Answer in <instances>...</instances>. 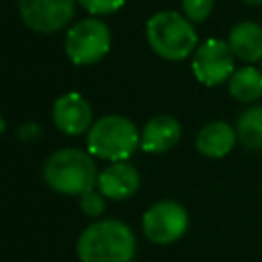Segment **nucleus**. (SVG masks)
<instances>
[{
    "label": "nucleus",
    "instance_id": "412c9836",
    "mask_svg": "<svg viewBox=\"0 0 262 262\" xmlns=\"http://www.w3.org/2000/svg\"><path fill=\"white\" fill-rule=\"evenodd\" d=\"M4 129H6V123H4V119H2V117H0V133H2V131H4Z\"/></svg>",
    "mask_w": 262,
    "mask_h": 262
},
{
    "label": "nucleus",
    "instance_id": "f8f14e48",
    "mask_svg": "<svg viewBox=\"0 0 262 262\" xmlns=\"http://www.w3.org/2000/svg\"><path fill=\"white\" fill-rule=\"evenodd\" d=\"M237 141V133L235 127L225 123V121H211L207 123L194 139V145L199 149V154H203L205 158H225L233 145Z\"/></svg>",
    "mask_w": 262,
    "mask_h": 262
},
{
    "label": "nucleus",
    "instance_id": "a211bd4d",
    "mask_svg": "<svg viewBox=\"0 0 262 262\" xmlns=\"http://www.w3.org/2000/svg\"><path fill=\"white\" fill-rule=\"evenodd\" d=\"M78 2L82 4V8H86L94 16L113 14L125 4V0H78Z\"/></svg>",
    "mask_w": 262,
    "mask_h": 262
},
{
    "label": "nucleus",
    "instance_id": "20e7f679",
    "mask_svg": "<svg viewBox=\"0 0 262 262\" xmlns=\"http://www.w3.org/2000/svg\"><path fill=\"white\" fill-rule=\"evenodd\" d=\"M141 143V135L131 119L123 115H106L94 121L88 129V151L100 160H127Z\"/></svg>",
    "mask_w": 262,
    "mask_h": 262
},
{
    "label": "nucleus",
    "instance_id": "f257e3e1",
    "mask_svg": "<svg viewBox=\"0 0 262 262\" xmlns=\"http://www.w3.org/2000/svg\"><path fill=\"white\" fill-rule=\"evenodd\" d=\"M137 242L131 227L117 219H104L88 225L76 244L80 262H131Z\"/></svg>",
    "mask_w": 262,
    "mask_h": 262
},
{
    "label": "nucleus",
    "instance_id": "9d476101",
    "mask_svg": "<svg viewBox=\"0 0 262 262\" xmlns=\"http://www.w3.org/2000/svg\"><path fill=\"white\" fill-rule=\"evenodd\" d=\"M96 186H98V190L106 199L123 201V199H129L131 194L137 192V188H139V174H137V170L127 160L111 162L104 170L98 172Z\"/></svg>",
    "mask_w": 262,
    "mask_h": 262
},
{
    "label": "nucleus",
    "instance_id": "f3484780",
    "mask_svg": "<svg viewBox=\"0 0 262 262\" xmlns=\"http://www.w3.org/2000/svg\"><path fill=\"white\" fill-rule=\"evenodd\" d=\"M80 209L88 217H98L104 211V194L94 188L86 190L84 194H80Z\"/></svg>",
    "mask_w": 262,
    "mask_h": 262
},
{
    "label": "nucleus",
    "instance_id": "f03ea898",
    "mask_svg": "<svg viewBox=\"0 0 262 262\" xmlns=\"http://www.w3.org/2000/svg\"><path fill=\"white\" fill-rule=\"evenodd\" d=\"M43 178L55 192L80 196L96 186L98 172L90 151L86 154L76 147H63L45 160Z\"/></svg>",
    "mask_w": 262,
    "mask_h": 262
},
{
    "label": "nucleus",
    "instance_id": "423d86ee",
    "mask_svg": "<svg viewBox=\"0 0 262 262\" xmlns=\"http://www.w3.org/2000/svg\"><path fill=\"white\" fill-rule=\"evenodd\" d=\"M235 72V55L227 41L209 37L192 53V74L205 86H219Z\"/></svg>",
    "mask_w": 262,
    "mask_h": 262
},
{
    "label": "nucleus",
    "instance_id": "dca6fc26",
    "mask_svg": "<svg viewBox=\"0 0 262 262\" xmlns=\"http://www.w3.org/2000/svg\"><path fill=\"white\" fill-rule=\"evenodd\" d=\"M215 0H182V14L190 23H203L211 10H213Z\"/></svg>",
    "mask_w": 262,
    "mask_h": 262
},
{
    "label": "nucleus",
    "instance_id": "4468645a",
    "mask_svg": "<svg viewBox=\"0 0 262 262\" xmlns=\"http://www.w3.org/2000/svg\"><path fill=\"white\" fill-rule=\"evenodd\" d=\"M227 86L231 98L244 104H254L262 96V70H258L254 63H246L231 74Z\"/></svg>",
    "mask_w": 262,
    "mask_h": 262
},
{
    "label": "nucleus",
    "instance_id": "4be33fe9",
    "mask_svg": "<svg viewBox=\"0 0 262 262\" xmlns=\"http://www.w3.org/2000/svg\"><path fill=\"white\" fill-rule=\"evenodd\" d=\"M260 70H262V59H260Z\"/></svg>",
    "mask_w": 262,
    "mask_h": 262
},
{
    "label": "nucleus",
    "instance_id": "9b49d317",
    "mask_svg": "<svg viewBox=\"0 0 262 262\" xmlns=\"http://www.w3.org/2000/svg\"><path fill=\"white\" fill-rule=\"evenodd\" d=\"M182 135L180 123L172 115H158L149 119L141 131V149L149 154H164L172 149Z\"/></svg>",
    "mask_w": 262,
    "mask_h": 262
},
{
    "label": "nucleus",
    "instance_id": "aec40b11",
    "mask_svg": "<svg viewBox=\"0 0 262 262\" xmlns=\"http://www.w3.org/2000/svg\"><path fill=\"white\" fill-rule=\"evenodd\" d=\"M244 4H248V6H260L262 4V0H242Z\"/></svg>",
    "mask_w": 262,
    "mask_h": 262
},
{
    "label": "nucleus",
    "instance_id": "7ed1b4c3",
    "mask_svg": "<svg viewBox=\"0 0 262 262\" xmlns=\"http://www.w3.org/2000/svg\"><path fill=\"white\" fill-rule=\"evenodd\" d=\"M145 37L156 55L168 61H182L199 47V35L192 23L174 10H162L147 18Z\"/></svg>",
    "mask_w": 262,
    "mask_h": 262
},
{
    "label": "nucleus",
    "instance_id": "39448f33",
    "mask_svg": "<svg viewBox=\"0 0 262 262\" xmlns=\"http://www.w3.org/2000/svg\"><path fill=\"white\" fill-rule=\"evenodd\" d=\"M111 49V29L100 18H84L66 35V55L76 66H92Z\"/></svg>",
    "mask_w": 262,
    "mask_h": 262
},
{
    "label": "nucleus",
    "instance_id": "6e6552de",
    "mask_svg": "<svg viewBox=\"0 0 262 262\" xmlns=\"http://www.w3.org/2000/svg\"><path fill=\"white\" fill-rule=\"evenodd\" d=\"M76 0H18L23 23L37 33H55L74 16Z\"/></svg>",
    "mask_w": 262,
    "mask_h": 262
},
{
    "label": "nucleus",
    "instance_id": "ddd939ff",
    "mask_svg": "<svg viewBox=\"0 0 262 262\" xmlns=\"http://www.w3.org/2000/svg\"><path fill=\"white\" fill-rule=\"evenodd\" d=\"M227 43L233 55L244 63H256L262 59V27L254 20L237 23L229 31Z\"/></svg>",
    "mask_w": 262,
    "mask_h": 262
},
{
    "label": "nucleus",
    "instance_id": "0eeeda50",
    "mask_svg": "<svg viewBox=\"0 0 262 262\" xmlns=\"http://www.w3.org/2000/svg\"><path fill=\"white\" fill-rule=\"evenodd\" d=\"M141 227L149 242L160 246L174 244L188 227V213L176 201H158L143 213Z\"/></svg>",
    "mask_w": 262,
    "mask_h": 262
},
{
    "label": "nucleus",
    "instance_id": "2eb2a0df",
    "mask_svg": "<svg viewBox=\"0 0 262 262\" xmlns=\"http://www.w3.org/2000/svg\"><path fill=\"white\" fill-rule=\"evenodd\" d=\"M237 141L246 149H260L262 147V106L254 104L239 113L235 121Z\"/></svg>",
    "mask_w": 262,
    "mask_h": 262
},
{
    "label": "nucleus",
    "instance_id": "1a4fd4ad",
    "mask_svg": "<svg viewBox=\"0 0 262 262\" xmlns=\"http://www.w3.org/2000/svg\"><path fill=\"white\" fill-rule=\"evenodd\" d=\"M55 127L66 135H80L92 125V106L78 92L61 94L51 108Z\"/></svg>",
    "mask_w": 262,
    "mask_h": 262
},
{
    "label": "nucleus",
    "instance_id": "6ab92c4d",
    "mask_svg": "<svg viewBox=\"0 0 262 262\" xmlns=\"http://www.w3.org/2000/svg\"><path fill=\"white\" fill-rule=\"evenodd\" d=\"M18 135L23 141H35L41 135V127L37 123H25L18 127Z\"/></svg>",
    "mask_w": 262,
    "mask_h": 262
}]
</instances>
